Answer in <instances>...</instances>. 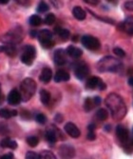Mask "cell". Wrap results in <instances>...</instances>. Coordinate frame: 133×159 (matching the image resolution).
I'll use <instances>...</instances> for the list:
<instances>
[{
  "instance_id": "obj_49",
  "label": "cell",
  "mask_w": 133,
  "mask_h": 159,
  "mask_svg": "<svg viewBox=\"0 0 133 159\" xmlns=\"http://www.w3.org/2000/svg\"><path fill=\"white\" fill-rule=\"evenodd\" d=\"M3 100H4V95L1 94V95H0V104L3 103Z\"/></svg>"
},
{
  "instance_id": "obj_36",
  "label": "cell",
  "mask_w": 133,
  "mask_h": 159,
  "mask_svg": "<svg viewBox=\"0 0 133 159\" xmlns=\"http://www.w3.org/2000/svg\"><path fill=\"white\" fill-rule=\"evenodd\" d=\"M9 133V129L5 123H0V134H7Z\"/></svg>"
},
{
  "instance_id": "obj_3",
  "label": "cell",
  "mask_w": 133,
  "mask_h": 159,
  "mask_svg": "<svg viewBox=\"0 0 133 159\" xmlns=\"http://www.w3.org/2000/svg\"><path fill=\"white\" fill-rule=\"evenodd\" d=\"M36 82L33 78H25L20 84V93L22 100L25 102L31 99L36 92Z\"/></svg>"
},
{
  "instance_id": "obj_51",
  "label": "cell",
  "mask_w": 133,
  "mask_h": 159,
  "mask_svg": "<svg viewBox=\"0 0 133 159\" xmlns=\"http://www.w3.org/2000/svg\"><path fill=\"white\" fill-rule=\"evenodd\" d=\"M0 159H1V157H0Z\"/></svg>"
},
{
  "instance_id": "obj_37",
  "label": "cell",
  "mask_w": 133,
  "mask_h": 159,
  "mask_svg": "<svg viewBox=\"0 0 133 159\" xmlns=\"http://www.w3.org/2000/svg\"><path fill=\"white\" fill-rule=\"evenodd\" d=\"M26 159H39V154L34 152H28L26 154Z\"/></svg>"
},
{
  "instance_id": "obj_22",
  "label": "cell",
  "mask_w": 133,
  "mask_h": 159,
  "mask_svg": "<svg viewBox=\"0 0 133 159\" xmlns=\"http://www.w3.org/2000/svg\"><path fill=\"white\" fill-rule=\"evenodd\" d=\"M0 146L3 148H9L11 150H16L17 148V143L11 138H4L0 141Z\"/></svg>"
},
{
  "instance_id": "obj_43",
  "label": "cell",
  "mask_w": 133,
  "mask_h": 159,
  "mask_svg": "<svg viewBox=\"0 0 133 159\" xmlns=\"http://www.w3.org/2000/svg\"><path fill=\"white\" fill-rule=\"evenodd\" d=\"M55 121L57 122V123H60V122H62L63 121V116H62V115L61 114H56V116H55Z\"/></svg>"
},
{
  "instance_id": "obj_39",
  "label": "cell",
  "mask_w": 133,
  "mask_h": 159,
  "mask_svg": "<svg viewBox=\"0 0 133 159\" xmlns=\"http://www.w3.org/2000/svg\"><path fill=\"white\" fill-rule=\"evenodd\" d=\"M125 7L128 11H133V1H127V2H126Z\"/></svg>"
},
{
  "instance_id": "obj_26",
  "label": "cell",
  "mask_w": 133,
  "mask_h": 159,
  "mask_svg": "<svg viewBox=\"0 0 133 159\" xmlns=\"http://www.w3.org/2000/svg\"><path fill=\"white\" fill-rule=\"evenodd\" d=\"M96 117L101 121H105L109 117V112L106 109H99L96 112Z\"/></svg>"
},
{
  "instance_id": "obj_18",
  "label": "cell",
  "mask_w": 133,
  "mask_h": 159,
  "mask_svg": "<svg viewBox=\"0 0 133 159\" xmlns=\"http://www.w3.org/2000/svg\"><path fill=\"white\" fill-rule=\"evenodd\" d=\"M70 78V75L68 71L64 70H57V73L54 75V81L57 83H60V82H66L69 81Z\"/></svg>"
},
{
  "instance_id": "obj_27",
  "label": "cell",
  "mask_w": 133,
  "mask_h": 159,
  "mask_svg": "<svg viewBox=\"0 0 133 159\" xmlns=\"http://www.w3.org/2000/svg\"><path fill=\"white\" fill-rule=\"evenodd\" d=\"M95 128H96V127H95V124H90V125H88V127H87L88 133H87V135H86V137H87L88 140L92 141V140H94V139L96 138Z\"/></svg>"
},
{
  "instance_id": "obj_34",
  "label": "cell",
  "mask_w": 133,
  "mask_h": 159,
  "mask_svg": "<svg viewBox=\"0 0 133 159\" xmlns=\"http://www.w3.org/2000/svg\"><path fill=\"white\" fill-rule=\"evenodd\" d=\"M35 120H36L37 123L43 125V124H45L47 122V117H46V115L44 113H37L36 116H35Z\"/></svg>"
},
{
  "instance_id": "obj_20",
  "label": "cell",
  "mask_w": 133,
  "mask_h": 159,
  "mask_svg": "<svg viewBox=\"0 0 133 159\" xmlns=\"http://www.w3.org/2000/svg\"><path fill=\"white\" fill-rule=\"evenodd\" d=\"M72 14L77 20H80V21L86 19V13L85 10L83 8H81L80 6H76V7L73 8Z\"/></svg>"
},
{
  "instance_id": "obj_6",
  "label": "cell",
  "mask_w": 133,
  "mask_h": 159,
  "mask_svg": "<svg viewBox=\"0 0 133 159\" xmlns=\"http://www.w3.org/2000/svg\"><path fill=\"white\" fill-rule=\"evenodd\" d=\"M36 57V50L32 45H27L24 47L22 54H21V61L27 66H32Z\"/></svg>"
},
{
  "instance_id": "obj_2",
  "label": "cell",
  "mask_w": 133,
  "mask_h": 159,
  "mask_svg": "<svg viewBox=\"0 0 133 159\" xmlns=\"http://www.w3.org/2000/svg\"><path fill=\"white\" fill-rule=\"evenodd\" d=\"M123 69V64L121 61L114 58V57L106 56L102 58L97 63V70L101 73H119Z\"/></svg>"
},
{
  "instance_id": "obj_47",
  "label": "cell",
  "mask_w": 133,
  "mask_h": 159,
  "mask_svg": "<svg viewBox=\"0 0 133 159\" xmlns=\"http://www.w3.org/2000/svg\"><path fill=\"white\" fill-rule=\"evenodd\" d=\"M8 2H9V0H0V4H3V5L8 4Z\"/></svg>"
},
{
  "instance_id": "obj_38",
  "label": "cell",
  "mask_w": 133,
  "mask_h": 159,
  "mask_svg": "<svg viewBox=\"0 0 133 159\" xmlns=\"http://www.w3.org/2000/svg\"><path fill=\"white\" fill-rule=\"evenodd\" d=\"M21 116H22V118H24V119H29L31 118V112L29 111H21Z\"/></svg>"
},
{
  "instance_id": "obj_32",
  "label": "cell",
  "mask_w": 133,
  "mask_h": 159,
  "mask_svg": "<svg viewBox=\"0 0 133 159\" xmlns=\"http://www.w3.org/2000/svg\"><path fill=\"white\" fill-rule=\"evenodd\" d=\"M49 9H50V8H49V5H48L46 2H44V1L40 2V3L38 4V6H37V11L40 12V13H44V12L48 11Z\"/></svg>"
},
{
  "instance_id": "obj_25",
  "label": "cell",
  "mask_w": 133,
  "mask_h": 159,
  "mask_svg": "<svg viewBox=\"0 0 133 159\" xmlns=\"http://www.w3.org/2000/svg\"><path fill=\"white\" fill-rule=\"evenodd\" d=\"M40 100L44 105H49L51 102V93L47 90H41L40 91Z\"/></svg>"
},
{
  "instance_id": "obj_15",
  "label": "cell",
  "mask_w": 133,
  "mask_h": 159,
  "mask_svg": "<svg viewBox=\"0 0 133 159\" xmlns=\"http://www.w3.org/2000/svg\"><path fill=\"white\" fill-rule=\"evenodd\" d=\"M120 29L129 35H133V16H128L124 23L120 24Z\"/></svg>"
},
{
  "instance_id": "obj_44",
  "label": "cell",
  "mask_w": 133,
  "mask_h": 159,
  "mask_svg": "<svg viewBox=\"0 0 133 159\" xmlns=\"http://www.w3.org/2000/svg\"><path fill=\"white\" fill-rule=\"evenodd\" d=\"M85 2H86L88 4H92V5H97L99 1H97V0H96V1H91V0H86Z\"/></svg>"
},
{
  "instance_id": "obj_9",
  "label": "cell",
  "mask_w": 133,
  "mask_h": 159,
  "mask_svg": "<svg viewBox=\"0 0 133 159\" xmlns=\"http://www.w3.org/2000/svg\"><path fill=\"white\" fill-rule=\"evenodd\" d=\"M58 154L61 159H72L75 156V150L70 145H62L59 147Z\"/></svg>"
},
{
  "instance_id": "obj_24",
  "label": "cell",
  "mask_w": 133,
  "mask_h": 159,
  "mask_svg": "<svg viewBox=\"0 0 133 159\" xmlns=\"http://www.w3.org/2000/svg\"><path fill=\"white\" fill-rule=\"evenodd\" d=\"M100 81H101V79L98 76H92L91 78H88V80L86 82V89H90V90L98 89Z\"/></svg>"
},
{
  "instance_id": "obj_48",
  "label": "cell",
  "mask_w": 133,
  "mask_h": 159,
  "mask_svg": "<svg viewBox=\"0 0 133 159\" xmlns=\"http://www.w3.org/2000/svg\"><path fill=\"white\" fill-rule=\"evenodd\" d=\"M72 40L74 41V42H77L78 41V35H74L72 37Z\"/></svg>"
},
{
  "instance_id": "obj_42",
  "label": "cell",
  "mask_w": 133,
  "mask_h": 159,
  "mask_svg": "<svg viewBox=\"0 0 133 159\" xmlns=\"http://www.w3.org/2000/svg\"><path fill=\"white\" fill-rule=\"evenodd\" d=\"M1 159H13V153H11V152L6 153L1 157Z\"/></svg>"
},
{
  "instance_id": "obj_33",
  "label": "cell",
  "mask_w": 133,
  "mask_h": 159,
  "mask_svg": "<svg viewBox=\"0 0 133 159\" xmlns=\"http://www.w3.org/2000/svg\"><path fill=\"white\" fill-rule=\"evenodd\" d=\"M55 19H56V17L53 13H49L46 16L44 22H45V24H47V25H52L55 22Z\"/></svg>"
},
{
  "instance_id": "obj_21",
  "label": "cell",
  "mask_w": 133,
  "mask_h": 159,
  "mask_svg": "<svg viewBox=\"0 0 133 159\" xmlns=\"http://www.w3.org/2000/svg\"><path fill=\"white\" fill-rule=\"evenodd\" d=\"M17 113L18 112L16 110H9V109H6V108L0 109V117L5 118V119H9L11 117L16 116Z\"/></svg>"
},
{
  "instance_id": "obj_35",
  "label": "cell",
  "mask_w": 133,
  "mask_h": 159,
  "mask_svg": "<svg viewBox=\"0 0 133 159\" xmlns=\"http://www.w3.org/2000/svg\"><path fill=\"white\" fill-rule=\"evenodd\" d=\"M113 52L118 57H125L126 56V52L123 49H121V48H118V47L117 48H114L113 49Z\"/></svg>"
},
{
  "instance_id": "obj_17",
  "label": "cell",
  "mask_w": 133,
  "mask_h": 159,
  "mask_svg": "<svg viewBox=\"0 0 133 159\" xmlns=\"http://www.w3.org/2000/svg\"><path fill=\"white\" fill-rule=\"evenodd\" d=\"M66 52H67L68 55H69L70 57H72V58H75V59L80 58V57L82 56V54H83V51L81 49H79V48H77L75 46H72V45L69 46L67 48Z\"/></svg>"
},
{
  "instance_id": "obj_29",
  "label": "cell",
  "mask_w": 133,
  "mask_h": 159,
  "mask_svg": "<svg viewBox=\"0 0 133 159\" xmlns=\"http://www.w3.org/2000/svg\"><path fill=\"white\" fill-rule=\"evenodd\" d=\"M94 102H93V99L91 97H87L85 100V103H84V109L86 111H92V109L94 108Z\"/></svg>"
},
{
  "instance_id": "obj_46",
  "label": "cell",
  "mask_w": 133,
  "mask_h": 159,
  "mask_svg": "<svg viewBox=\"0 0 133 159\" xmlns=\"http://www.w3.org/2000/svg\"><path fill=\"white\" fill-rule=\"evenodd\" d=\"M128 84H129V86H131L132 88H133V75L129 77V79H128Z\"/></svg>"
},
{
  "instance_id": "obj_10",
  "label": "cell",
  "mask_w": 133,
  "mask_h": 159,
  "mask_svg": "<svg viewBox=\"0 0 133 159\" xmlns=\"http://www.w3.org/2000/svg\"><path fill=\"white\" fill-rule=\"evenodd\" d=\"M90 67H88L86 63H80L77 64V66L75 67L74 70V74L75 76L79 79V80H84L88 75H90Z\"/></svg>"
},
{
  "instance_id": "obj_16",
  "label": "cell",
  "mask_w": 133,
  "mask_h": 159,
  "mask_svg": "<svg viewBox=\"0 0 133 159\" xmlns=\"http://www.w3.org/2000/svg\"><path fill=\"white\" fill-rule=\"evenodd\" d=\"M52 78V70H51V68H44L41 71L40 74V76H39V79L43 82V83H49Z\"/></svg>"
},
{
  "instance_id": "obj_19",
  "label": "cell",
  "mask_w": 133,
  "mask_h": 159,
  "mask_svg": "<svg viewBox=\"0 0 133 159\" xmlns=\"http://www.w3.org/2000/svg\"><path fill=\"white\" fill-rule=\"evenodd\" d=\"M0 52H4L10 57H14L17 53V50L13 45H4L0 46Z\"/></svg>"
},
{
  "instance_id": "obj_31",
  "label": "cell",
  "mask_w": 133,
  "mask_h": 159,
  "mask_svg": "<svg viewBox=\"0 0 133 159\" xmlns=\"http://www.w3.org/2000/svg\"><path fill=\"white\" fill-rule=\"evenodd\" d=\"M27 143L31 147H36L38 145V143H39V139L36 136H29L27 138Z\"/></svg>"
},
{
  "instance_id": "obj_4",
  "label": "cell",
  "mask_w": 133,
  "mask_h": 159,
  "mask_svg": "<svg viewBox=\"0 0 133 159\" xmlns=\"http://www.w3.org/2000/svg\"><path fill=\"white\" fill-rule=\"evenodd\" d=\"M24 34L21 27H16L12 30L9 31L1 37V41L5 43V45H13L16 46L23 40Z\"/></svg>"
},
{
  "instance_id": "obj_7",
  "label": "cell",
  "mask_w": 133,
  "mask_h": 159,
  "mask_svg": "<svg viewBox=\"0 0 133 159\" xmlns=\"http://www.w3.org/2000/svg\"><path fill=\"white\" fill-rule=\"evenodd\" d=\"M81 42L83 46L90 51H97L101 47L99 39L92 35H84L81 38Z\"/></svg>"
},
{
  "instance_id": "obj_50",
  "label": "cell",
  "mask_w": 133,
  "mask_h": 159,
  "mask_svg": "<svg viewBox=\"0 0 133 159\" xmlns=\"http://www.w3.org/2000/svg\"><path fill=\"white\" fill-rule=\"evenodd\" d=\"M2 93H1V88H0V95H1Z\"/></svg>"
},
{
  "instance_id": "obj_14",
  "label": "cell",
  "mask_w": 133,
  "mask_h": 159,
  "mask_svg": "<svg viewBox=\"0 0 133 159\" xmlns=\"http://www.w3.org/2000/svg\"><path fill=\"white\" fill-rule=\"evenodd\" d=\"M116 134L122 143H126L129 140V133L127 129L123 125H118L116 127Z\"/></svg>"
},
{
  "instance_id": "obj_12",
  "label": "cell",
  "mask_w": 133,
  "mask_h": 159,
  "mask_svg": "<svg viewBox=\"0 0 133 159\" xmlns=\"http://www.w3.org/2000/svg\"><path fill=\"white\" fill-rule=\"evenodd\" d=\"M53 60L56 65L63 66L67 62V52L63 49H57L54 52Z\"/></svg>"
},
{
  "instance_id": "obj_11",
  "label": "cell",
  "mask_w": 133,
  "mask_h": 159,
  "mask_svg": "<svg viewBox=\"0 0 133 159\" xmlns=\"http://www.w3.org/2000/svg\"><path fill=\"white\" fill-rule=\"evenodd\" d=\"M8 103L11 106H16L18 105L21 101H22V97H21V93L17 89H12L9 95H8Z\"/></svg>"
},
{
  "instance_id": "obj_40",
  "label": "cell",
  "mask_w": 133,
  "mask_h": 159,
  "mask_svg": "<svg viewBox=\"0 0 133 159\" xmlns=\"http://www.w3.org/2000/svg\"><path fill=\"white\" fill-rule=\"evenodd\" d=\"M98 89H99L100 91H105V90L107 89V85H106V83H105V82H103V81L101 80L100 83H99V86H98Z\"/></svg>"
},
{
  "instance_id": "obj_8",
  "label": "cell",
  "mask_w": 133,
  "mask_h": 159,
  "mask_svg": "<svg viewBox=\"0 0 133 159\" xmlns=\"http://www.w3.org/2000/svg\"><path fill=\"white\" fill-rule=\"evenodd\" d=\"M45 137H46L47 141L50 143H55L58 139H60V140L65 139L64 135L60 132V129L55 126H51L49 129H47Z\"/></svg>"
},
{
  "instance_id": "obj_45",
  "label": "cell",
  "mask_w": 133,
  "mask_h": 159,
  "mask_svg": "<svg viewBox=\"0 0 133 159\" xmlns=\"http://www.w3.org/2000/svg\"><path fill=\"white\" fill-rule=\"evenodd\" d=\"M31 34L32 37H35V36L38 35V33L36 31H31V34Z\"/></svg>"
},
{
  "instance_id": "obj_1",
  "label": "cell",
  "mask_w": 133,
  "mask_h": 159,
  "mask_svg": "<svg viewBox=\"0 0 133 159\" xmlns=\"http://www.w3.org/2000/svg\"><path fill=\"white\" fill-rule=\"evenodd\" d=\"M106 106L109 109L114 120H122L126 114V106L124 99L116 93L109 94L105 99Z\"/></svg>"
},
{
  "instance_id": "obj_5",
  "label": "cell",
  "mask_w": 133,
  "mask_h": 159,
  "mask_svg": "<svg viewBox=\"0 0 133 159\" xmlns=\"http://www.w3.org/2000/svg\"><path fill=\"white\" fill-rule=\"evenodd\" d=\"M37 37L39 43L44 49H51L54 46V41L52 40V34L47 29H44V30L38 32Z\"/></svg>"
},
{
  "instance_id": "obj_28",
  "label": "cell",
  "mask_w": 133,
  "mask_h": 159,
  "mask_svg": "<svg viewBox=\"0 0 133 159\" xmlns=\"http://www.w3.org/2000/svg\"><path fill=\"white\" fill-rule=\"evenodd\" d=\"M39 159H57L55 154L51 151H42L39 154Z\"/></svg>"
},
{
  "instance_id": "obj_23",
  "label": "cell",
  "mask_w": 133,
  "mask_h": 159,
  "mask_svg": "<svg viewBox=\"0 0 133 159\" xmlns=\"http://www.w3.org/2000/svg\"><path fill=\"white\" fill-rule=\"evenodd\" d=\"M54 33L56 34H58L59 36H60L65 41L67 39H69V35H70V33H69V30H67V29H63V28L59 27V26H57V27L54 28Z\"/></svg>"
},
{
  "instance_id": "obj_41",
  "label": "cell",
  "mask_w": 133,
  "mask_h": 159,
  "mask_svg": "<svg viewBox=\"0 0 133 159\" xmlns=\"http://www.w3.org/2000/svg\"><path fill=\"white\" fill-rule=\"evenodd\" d=\"M93 102H94V105H95V106H99V105L102 103V99H101V97L95 96V97L93 98Z\"/></svg>"
},
{
  "instance_id": "obj_13",
  "label": "cell",
  "mask_w": 133,
  "mask_h": 159,
  "mask_svg": "<svg viewBox=\"0 0 133 159\" xmlns=\"http://www.w3.org/2000/svg\"><path fill=\"white\" fill-rule=\"evenodd\" d=\"M65 132L70 136V137H73V138H78L80 135H81V132L80 129H78V127L74 124V123H71V122H69L65 125Z\"/></svg>"
},
{
  "instance_id": "obj_30",
  "label": "cell",
  "mask_w": 133,
  "mask_h": 159,
  "mask_svg": "<svg viewBox=\"0 0 133 159\" xmlns=\"http://www.w3.org/2000/svg\"><path fill=\"white\" fill-rule=\"evenodd\" d=\"M29 24H31L32 26L37 27V26H40L41 25L42 19H41V17L39 16H37V14H33V16H32L31 17H29Z\"/></svg>"
}]
</instances>
